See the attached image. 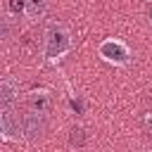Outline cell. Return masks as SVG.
Instances as JSON below:
<instances>
[{"mask_svg":"<svg viewBox=\"0 0 152 152\" xmlns=\"http://www.w3.org/2000/svg\"><path fill=\"white\" fill-rule=\"evenodd\" d=\"M71 50V33L64 24H50L45 28V38H43V55L50 62L62 59L66 52Z\"/></svg>","mask_w":152,"mask_h":152,"instance_id":"1","label":"cell"},{"mask_svg":"<svg viewBox=\"0 0 152 152\" xmlns=\"http://www.w3.org/2000/svg\"><path fill=\"white\" fill-rule=\"evenodd\" d=\"M0 133L5 140L24 138V116H19L12 107H0Z\"/></svg>","mask_w":152,"mask_h":152,"instance_id":"2","label":"cell"},{"mask_svg":"<svg viewBox=\"0 0 152 152\" xmlns=\"http://www.w3.org/2000/svg\"><path fill=\"white\" fill-rule=\"evenodd\" d=\"M97 52H100V57H102L104 62L116 64V66H124V64H128V59H131V50L126 48V43H121V40H116V38L102 40L100 48H97Z\"/></svg>","mask_w":152,"mask_h":152,"instance_id":"3","label":"cell"},{"mask_svg":"<svg viewBox=\"0 0 152 152\" xmlns=\"http://www.w3.org/2000/svg\"><path fill=\"white\" fill-rule=\"evenodd\" d=\"M24 116V138L28 140H38L43 138L45 128H48V114H36V112H26Z\"/></svg>","mask_w":152,"mask_h":152,"instance_id":"4","label":"cell"},{"mask_svg":"<svg viewBox=\"0 0 152 152\" xmlns=\"http://www.w3.org/2000/svg\"><path fill=\"white\" fill-rule=\"evenodd\" d=\"M52 107V97L45 88L40 90H31L26 95V112H36V114H48Z\"/></svg>","mask_w":152,"mask_h":152,"instance_id":"5","label":"cell"},{"mask_svg":"<svg viewBox=\"0 0 152 152\" xmlns=\"http://www.w3.org/2000/svg\"><path fill=\"white\" fill-rule=\"evenodd\" d=\"M19 95V83L12 76H2L0 81V107H12Z\"/></svg>","mask_w":152,"mask_h":152,"instance_id":"6","label":"cell"},{"mask_svg":"<svg viewBox=\"0 0 152 152\" xmlns=\"http://www.w3.org/2000/svg\"><path fill=\"white\" fill-rule=\"evenodd\" d=\"M48 10V0H26L24 5V14L28 19H40Z\"/></svg>","mask_w":152,"mask_h":152,"instance_id":"7","label":"cell"},{"mask_svg":"<svg viewBox=\"0 0 152 152\" xmlns=\"http://www.w3.org/2000/svg\"><path fill=\"white\" fill-rule=\"evenodd\" d=\"M86 142V131L83 128H71V133H69V145L71 147H81Z\"/></svg>","mask_w":152,"mask_h":152,"instance_id":"8","label":"cell"},{"mask_svg":"<svg viewBox=\"0 0 152 152\" xmlns=\"http://www.w3.org/2000/svg\"><path fill=\"white\" fill-rule=\"evenodd\" d=\"M142 128H145V133L152 138V114H145V119H142Z\"/></svg>","mask_w":152,"mask_h":152,"instance_id":"9","label":"cell"}]
</instances>
